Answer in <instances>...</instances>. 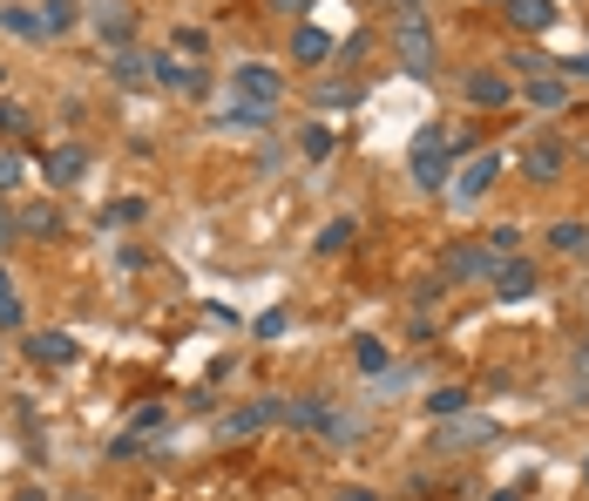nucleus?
<instances>
[{"label": "nucleus", "mask_w": 589, "mask_h": 501, "mask_svg": "<svg viewBox=\"0 0 589 501\" xmlns=\"http://www.w3.org/2000/svg\"><path fill=\"white\" fill-rule=\"evenodd\" d=\"M393 61H400L413 81H434V68H441V41H434V21L420 14V8L393 14Z\"/></svg>", "instance_id": "f257e3e1"}, {"label": "nucleus", "mask_w": 589, "mask_h": 501, "mask_svg": "<svg viewBox=\"0 0 589 501\" xmlns=\"http://www.w3.org/2000/svg\"><path fill=\"white\" fill-rule=\"evenodd\" d=\"M406 177H413L420 190H448V184H454V129H441V122L420 129L413 149H406Z\"/></svg>", "instance_id": "f03ea898"}, {"label": "nucleus", "mask_w": 589, "mask_h": 501, "mask_svg": "<svg viewBox=\"0 0 589 501\" xmlns=\"http://www.w3.org/2000/svg\"><path fill=\"white\" fill-rule=\"evenodd\" d=\"M230 102H258V109H278L285 102V75L272 68V61H237L230 68V89H224Z\"/></svg>", "instance_id": "7ed1b4c3"}, {"label": "nucleus", "mask_w": 589, "mask_h": 501, "mask_svg": "<svg viewBox=\"0 0 589 501\" xmlns=\"http://www.w3.org/2000/svg\"><path fill=\"white\" fill-rule=\"evenodd\" d=\"M265 428H285V400H278V393H265V400L224 413V421H217V441H251V434H265Z\"/></svg>", "instance_id": "20e7f679"}, {"label": "nucleus", "mask_w": 589, "mask_h": 501, "mask_svg": "<svg viewBox=\"0 0 589 501\" xmlns=\"http://www.w3.org/2000/svg\"><path fill=\"white\" fill-rule=\"evenodd\" d=\"M494 177H501V156H494V149H468V156L454 163V184H448V190H454V204H481V197L494 190Z\"/></svg>", "instance_id": "39448f33"}, {"label": "nucleus", "mask_w": 589, "mask_h": 501, "mask_svg": "<svg viewBox=\"0 0 589 501\" xmlns=\"http://www.w3.org/2000/svg\"><path fill=\"white\" fill-rule=\"evenodd\" d=\"M488 272H494V258L481 244H448L441 258H434V278L441 285H488Z\"/></svg>", "instance_id": "423d86ee"}, {"label": "nucleus", "mask_w": 589, "mask_h": 501, "mask_svg": "<svg viewBox=\"0 0 589 501\" xmlns=\"http://www.w3.org/2000/svg\"><path fill=\"white\" fill-rule=\"evenodd\" d=\"M81 21H89V28H96V41H102L109 55L136 41V8H129V0H96V8H89V14H81Z\"/></svg>", "instance_id": "0eeeda50"}, {"label": "nucleus", "mask_w": 589, "mask_h": 501, "mask_svg": "<svg viewBox=\"0 0 589 501\" xmlns=\"http://www.w3.org/2000/svg\"><path fill=\"white\" fill-rule=\"evenodd\" d=\"M461 96H468L474 109H509V102H516V75H509V68H468V75H461Z\"/></svg>", "instance_id": "6e6552de"}, {"label": "nucleus", "mask_w": 589, "mask_h": 501, "mask_svg": "<svg viewBox=\"0 0 589 501\" xmlns=\"http://www.w3.org/2000/svg\"><path fill=\"white\" fill-rule=\"evenodd\" d=\"M481 441H494V421L488 413H454V421H434V448L441 454H461V448H481Z\"/></svg>", "instance_id": "1a4fd4ad"}, {"label": "nucleus", "mask_w": 589, "mask_h": 501, "mask_svg": "<svg viewBox=\"0 0 589 501\" xmlns=\"http://www.w3.org/2000/svg\"><path fill=\"white\" fill-rule=\"evenodd\" d=\"M488 292H494L501 305H522V298L542 292V272H536L529 258H509V265H494V272H488Z\"/></svg>", "instance_id": "9d476101"}, {"label": "nucleus", "mask_w": 589, "mask_h": 501, "mask_svg": "<svg viewBox=\"0 0 589 501\" xmlns=\"http://www.w3.org/2000/svg\"><path fill=\"white\" fill-rule=\"evenodd\" d=\"M14 230L35 237V244H55V237L68 230V217H61L55 197H28V204H14Z\"/></svg>", "instance_id": "9b49d317"}, {"label": "nucleus", "mask_w": 589, "mask_h": 501, "mask_svg": "<svg viewBox=\"0 0 589 501\" xmlns=\"http://www.w3.org/2000/svg\"><path fill=\"white\" fill-rule=\"evenodd\" d=\"M41 177H48L55 190L81 184V177H89V143H55V149L41 156Z\"/></svg>", "instance_id": "f8f14e48"}, {"label": "nucleus", "mask_w": 589, "mask_h": 501, "mask_svg": "<svg viewBox=\"0 0 589 501\" xmlns=\"http://www.w3.org/2000/svg\"><path fill=\"white\" fill-rule=\"evenodd\" d=\"M21 353H28L35 366H75V360H81V346L68 340V332H55V325H48V332H21Z\"/></svg>", "instance_id": "ddd939ff"}, {"label": "nucleus", "mask_w": 589, "mask_h": 501, "mask_svg": "<svg viewBox=\"0 0 589 501\" xmlns=\"http://www.w3.org/2000/svg\"><path fill=\"white\" fill-rule=\"evenodd\" d=\"M109 81H122V89H156V55L149 48H116L109 55Z\"/></svg>", "instance_id": "4468645a"}, {"label": "nucleus", "mask_w": 589, "mask_h": 501, "mask_svg": "<svg viewBox=\"0 0 589 501\" xmlns=\"http://www.w3.org/2000/svg\"><path fill=\"white\" fill-rule=\"evenodd\" d=\"M522 102H529L536 116H562V109H569V81H562L556 68H549V75H529V81H522Z\"/></svg>", "instance_id": "2eb2a0df"}, {"label": "nucleus", "mask_w": 589, "mask_h": 501, "mask_svg": "<svg viewBox=\"0 0 589 501\" xmlns=\"http://www.w3.org/2000/svg\"><path fill=\"white\" fill-rule=\"evenodd\" d=\"M522 170H529V184H562V170H569V149H562L556 136H542V143H529Z\"/></svg>", "instance_id": "dca6fc26"}, {"label": "nucleus", "mask_w": 589, "mask_h": 501, "mask_svg": "<svg viewBox=\"0 0 589 501\" xmlns=\"http://www.w3.org/2000/svg\"><path fill=\"white\" fill-rule=\"evenodd\" d=\"M332 55H340V41H332L318 21H298V28H292V61H298V68H318V61H332Z\"/></svg>", "instance_id": "f3484780"}, {"label": "nucleus", "mask_w": 589, "mask_h": 501, "mask_svg": "<svg viewBox=\"0 0 589 501\" xmlns=\"http://www.w3.org/2000/svg\"><path fill=\"white\" fill-rule=\"evenodd\" d=\"M562 14H556V0H509V28L522 35V41H536V35H549Z\"/></svg>", "instance_id": "a211bd4d"}, {"label": "nucleus", "mask_w": 589, "mask_h": 501, "mask_svg": "<svg viewBox=\"0 0 589 501\" xmlns=\"http://www.w3.org/2000/svg\"><path fill=\"white\" fill-rule=\"evenodd\" d=\"M35 14H41V41H48V35L61 41V35H75V28H81V0H41Z\"/></svg>", "instance_id": "6ab92c4d"}, {"label": "nucleus", "mask_w": 589, "mask_h": 501, "mask_svg": "<svg viewBox=\"0 0 589 501\" xmlns=\"http://www.w3.org/2000/svg\"><path fill=\"white\" fill-rule=\"evenodd\" d=\"M353 237H360V224H353V217H332V224L312 237V258H346Z\"/></svg>", "instance_id": "aec40b11"}, {"label": "nucleus", "mask_w": 589, "mask_h": 501, "mask_svg": "<svg viewBox=\"0 0 589 501\" xmlns=\"http://www.w3.org/2000/svg\"><path fill=\"white\" fill-rule=\"evenodd\" d=\"M217 122H224V129H272V122H278V109H258V102H230V96H224V102H217Z\"/></svg>", "instance_id": "412c9836"}, {"label": "nucleus", "mask_w": 589, "mask_h": 501, "mask_svg": "<svg viewBox=\"0 0 589 501\" xmlns=\"http://www.w3.org/2000/svg\"><path fill=\"white\" fill-rule=\"evenodd\" d=\"M325 413H332V406H325L318 393H298V400H285V428H298V434H318V428H325Z\"/></svg>", "instance_id": "4be33fe9"}, {"label": "nucleus", "mask_w": 589, "mask_h": 501, "mask_svg": "<svg viewBox=\"0 0 589 501\" xmlns=\"http://www.w3.org/2000/svg\"><path fill=\"white\" fill-rule=\"evenodd\" d=\"M549 250L582 258V250H589V224H582V217H556V224H549Z\"/></svg>", "instance_id": "5701e85b"}, {"label": "nucleus", "mask_w": 589, "mask_h": 501, "mask_svg": "<svg viewBox=\"0 0 589 501\" xmlns=\"http://www.w3.org/2000/svg\"><path fill=\"white\" fill-rule=\"evenodd\" d=\"M481 250L494 265H509V258H522V224H494L488 237H481Z\"/></svg>", "instance_id": "b1692460"}, {"label": "nucleus", "mask_w": 589, "mask_h": 501, "mask_svg": "<svg viewBox=\"0 0 589 501\" xmlns=\"http://www.w3.org/2000/svg\"><path fill=\"white\" fill-rule=\"evenodd\" d=\"M468 406H474L468 386H434L428 393V421H454V413H468Z\"/></svg>", "instance_id": "393cba45"}, {"label": "nucleus", "mask_w": 589, "mask_h": 501, "mask_svg": "<svg viewBox=\"0 0 589 501\" xmlns=\"http://www.w3.org/2000/svg\"><path fill=\"white\" fill-rule=\"evenodd\" d=\"M0 332H28V312H21V292H14L8 265H0Z\"/></svg>", "instance_id": "a878e982"}, {"label": "nucleus", "mask_w": 589, "mask_h": 501, "mask_svg": "<svg viewBox=\"0 0 589 501\" xmlns=\"http://www.w3.org/2000/svg\"><path fill=\"white\" fill-rule=\"evenodd\" d=\"M298 149H305V163H325L332 149H340V129H332V122H305L298 129Z\"/></svg>", "instance_id": "bb28decb"}, {"label": "nucleus", "mask_w": 589, "mask_h": 501, "mask_svg": "<svg viewBox=\"0 0 589 501\" xmlns=\"http://www.w3.org/2000/svg\"><path fill=\"white\" fill-rule=\"evenodd\" d=\"M122 224H149V204H143V197H116V204H102V230H122Z\"/></svg>", "instance_id": "cd10ccee"}, {"label": "nucleus", "mask_w": 589, "mask_h": 501, "mask_svg": "<svg viewBox=\"0 0 589 501\" xmlns=\"http://www.w3.org/2000/svg\"><path fill=\"white\" fill-rule=\"evenodd\" d=\"M0 28L21 35V41H41V14H35V8H21V0H8V8H0Z\"/></svg>", "instance_id": "c85d7f7f"}, {"label": "nucleus", "mask_w": 589, "mask_h": 501, "mask_svg": "<svg viewBox=\"0 0 589 501\" xmlns=\"http://www.w3.org/2000/svg\"><path fill=\"white\" fill-rule=\"evenodd\" d=\"M163 428H170V406H163V400H143L136 413H129V434L143 441V434H163Z\"/></svg>", "instance_id": "c756f323"}, {"label": "nucleus", "mask_w": 589, "mask_h": 501, "mask_svg": "<svg viewBox=\"0 0 589 501\" xmlns=\"http://www.w3.org/2000/svg\"><path fill=\"white\" fill-rule=\"evenodd\" d=\"M353 366H360L366 380H380V373L393 366V353H386V340H360V346H353Z\"/></svg>", "instance_id": "7c9ffc66"}, {"label": "nucleus", "mask_w": 589, "mask_h": 501, "mask_svg": "<svg viewBox=\"0 0 589 501\" xmlns=\"http://www.w3.org/2000/svg\"><path fill=\"white\" fill-rule=\"evenodd\" d=\"M360 102V81H325L318 89V109H353Z\"/></svg>", "instance_id": "2f4dec72"}, {"label": "nucleus", "mask_w": 589, "mask_h": 501, "mask_svg": "<svg viewBox=\"0 0 589 501\" xmlns=\"http://www.w3.org/2000/svg\"><path fill=\"white\" fill-rule=\"evenodd\" d=\"M285 325H292V318H285V305H272V312H258V318H251V332H258V340H278Z\"/></svg>", "instance_id": "473e14b6"}, {"label": "nucleus", "mask_w": 589, "mask_h": 501, "mask_svg": "<svg viewBox=\"0 0 589 501\" xmlns=\"http://www.w3.org/2000/svg\"><path fill=\"white\" fill-rule=\"evenodd\" d=\"M569 373H576V400L589 406V340L576 346V360H569Z\"/></svg>", "instance_id": "72a5a7b5"}, {"label": "nucleus", "mask_w": 589, "mask_h": 501, "mask_svg": "<svg viewBox=\"0 0 589 501\" xmlns=\"http://www.w3.org/2000/svg\"><path fill=\"white\" fill-rule=\"evenodd\" d=\"M8 190H21V156L0 149V197H8Z\"/></svg>", "instance_id": "f704fd0d"}, {"label": "nucleus", "mask_w": 589, "mask_h": 501, "mask_svg": "<svg viewBox=\"0 0 589 501\" xmlns=\"http://www.w3.org/2000/svg\"><path fill=\"white\" fill-rule=\"evenodd\" d=\"M21 129H28V116H21L8 96H0V136H21Z\"/></svg>", "instance_id": "c9c22d12"}, {"label": "nucleus", "mask_w": 589, "mask_h": 501, "mask_svg": "<svg viewBox=\"0 0 589 501\" xmlns=\"http://www.w3.org/2000/svg\"><path fill=\"white\" fill-rule=\"evenodd\" d=\"M332 501H386V494H380V488H366V481H346V488L332 494Z\"/></svg>", "instance_id": "e433bc0d"}, {"label": "nucleus", "mask_w": 589, "mask_h": 501, "mask_svg": "<svg viewBox=\"0 0 589 501\" xmlns=\"http://www.w3.org/2000/svg\"><path fill=\"white\" fill-rule=\"evenodd\" d=\"M136 454H143V441H136V434H116V441H109V461H136Z\"/></svg>", "instance_id": "4c0bfd02"}, {"label": "nucleus", "mask_w": 589, "mask_h": 501, "mask_svg": "<svg viewBox=\"0 0 589 501\" xmlns=\"http://www.w3.org/2000/svg\"><path fill=\"white\" fill-rule=\"evenodd\" d=\"M14 237H21V230H14V204H8V197H0V250H8Z\"/></svg>", "instance_id": "58836bf2"}, {"label": "nucleus", "mask_w": 589, "mask_h": 501, "mask_svg": "<svg viewBox=\"0 0 589 501\" xmlns=\"http://www.w3.org/2000/svg\"><path fill=\"white\" fill-rule=\"evenodd\" d=\"M265 14H292L298 21V14H312V0H265Z\"/></svg>", "instance_id": "ea45409f"}, {"label": "nucleus", "mask_w": 589, "mask_h": 501, "mask_svg": "<svg viewBox=\"0 0 589 501\" xmlns=\"http://www.w3.org/2000/svg\"><path fill=\"white\" fill-rule=\"evenodd\" d=\"M177 48L184 55H204V28H177Z\"/></svg>", "instance_id": "a19ab883"}, {"label": "nucleus", "mask_w": 589, "mask_h": 501, "mask_svg": "<svg viewBox=\"0 0 589 501\" xmlns=\"http://www.w3.org/2000/svg\"><path fill=\"white\" fill-rule=\"evenodd\" d=\"M488 501H529V488H522V481H509V488H494Z\"/></svg>", "instance_id": "79ce46f5"}, {"label": "nucleus", "mask_w": 589, "mask_h": 501, "mask_svg": "<svg viewBox=\"0 0 589 501\" xmlns=\"http://www.w3.org/2000/svg\"><path fill=\"white\" fill-rule=\"evenodd\" d=\"M14 501H55V494H48V488H35V481H28V488H14Z\"/></svg>", "instance_id": "37998d69"}, {"label": "nucleus", "mask_w": 589, "mask_h": 501, "mask_svg": "<svg viewBox=\"0 0 589 501\" xmlns=\"http://www.w3.org/2000/svg\"><path fill=\"white\" fill-rule=\"evenodd\" d=\"M0 96H8V68H0Z\"/></svg>", "instance_id": "c03bdc74"}, {"label": "nucleus", "mask_w": 589, "mask_h": 501, "mask_svg": "<svg viewBox=\"0 0 589 501\" xmlns=\"http://www.w3.org/2000/svg\"><path fill=\"white\" fill-rule=\"evenodd\" d=\"M68 501H96V494H68Z\"/></svg>", "instance_id": "a18cd8bd"}, {"label": "nucleus", "mask_w": 589, "mask_h": 501, "mask_svg": "<svg viewBox=\"0 0 589 501\" xmlns=\"http://www.w3.org/2000/svg\"><path fill=\"white\" fill-rule=\"evenodd\" d=\"M582 481H589V454H582Z\"/></svg>", "instance_id": "49530a36"}, {"label": "nucleus", "mask_w": 589, "mask_h": 501, "mask_svg": "<svg viewBox=\"0 0 589 501\" xmlns=\"http://www.w3.org/2000/svg\"><path fill=\"white\" fill-rule=\"evenodd\" d=\"M406 8H420V0H406Z\"/></svg>", "instance_id": "de8ad7c7"}, {"label": "nucleus", "mask_w": 589, "mask_h": 501, "mask_svg": "<svg viewBox=\"0 0 589 501\" xmlns=\"http://www.w3.org/2000/svg\"><path fill=\"white\" fill-rule=\"evenodd\" d=\"M501 8H509V0H501Z\"/></svg>", "instance_id": "09e8293b"}, {"label": "nucleus", "mask_w": 589, "mask_h": 501, "mask_svg": "<svg viewBox=\"0 0 589 501\" xmlns=\"http://www.w3.org/2000/svg\"><path fill=\"white\" fill-rule=\"evenodd\" d=\"M582 340H589V332H582Z\"/></svg>", "instance_id": "8fccbe9b"}]
</instances>
